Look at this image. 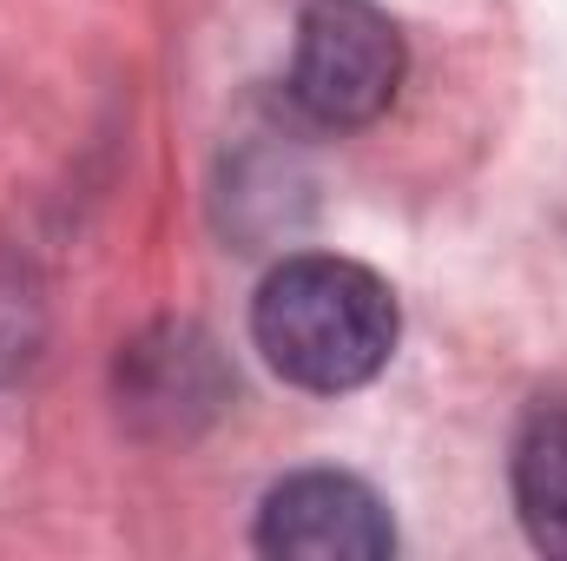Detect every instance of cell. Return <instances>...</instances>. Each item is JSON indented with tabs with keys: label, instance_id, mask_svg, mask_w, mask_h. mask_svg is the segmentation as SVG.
Listing matches in <instances>:
<instances>
[{
	"label": "cell",
	"instance_id": "1",
	"mask_svg": "<svg viewBox=\"0 0 567 561\" xmlns=\"http://www.w3.org/2000/svg\"><path fill=\"white\" fill-rule=\"evenodd\" d=\"M251 337L284 384L337 397V390L370 384L390 364L396 297L377 272L310 252L265 278L258 304H251Z\"/></svg>",
	"mask_w": 567,
	"mask_h": 561
},
{
	"label": "cell",
	"instance_id": "2",
	"mask_svg": "<svg viewBox=\"0 0 567 561\" xmlns=\"http://www.w3.org/2000/svg\"><path fill=\"white\" fill-rule=\"evenodd\" d=\"M403 86V33L370 0H317L297 27L290 100L317 126H370Z\"/></svg>",
	"mask_w": 567,
	"mask_h": 561
},
{
	"label": "cell",
	"instance_id": "3",
	"mask_svg": "<svg viewBox=\"0 0 567 561\" xmlns=\"http://www.w3.org/2000/svg\"><path fill=\"white\" fill-rule=\"evenodd\" d=\"M258 549L284 561H383L396 549V522L370 482L337 469H303L265 496Z\"/></svg>",
	"mask_w": 567,
	"mask_h": 561
},
{
	"label": "cell",
	"instance_id": "5",
	"mask_svg": "<svg viewBox=\"0 0 567 561\" xmlns=\"http://www.w3.org/2000/svg\"><path fill=\"white\" fill-rule=\"evenodd\" d=\"M33 324H40L33 284H27L20 265L0 258V377H7L13 364H27V350H33Z\"/></svg>",
	"mask_w": 567,
	"mask_h": 561
},
{
	"label": "cell",
	"instance_id": "4",
	"mask_svg": "<svg viewBox=\"0 0 567 561\" xmlns=\"http://www.w3.org/2000/svg\"><path fill=\"white\" fill-rule=\"evenodd\" d=\"M515 509L542 555L567 561V404H542L515 442Z\"/></svg>",
	"mask_w": 567,
	"mask_h": 561
}]
</instances>
